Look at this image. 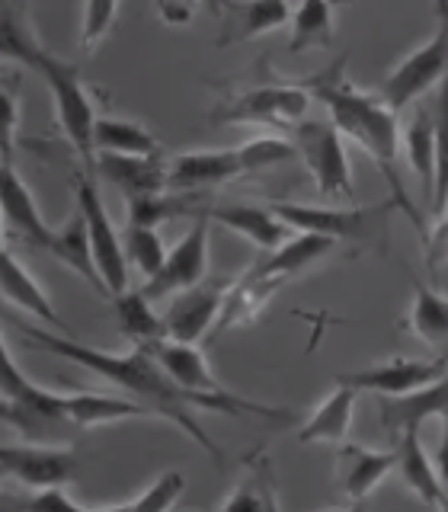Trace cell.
<instances>
[{
    "label": "cell",
    "mask_w": 448,
    "mask_h": 512,
    "mask_svg": "<svg viewBox=\"0 0 448 512\" xmlns=\"http://www.w3.org/2000/svg\"><path fill=\"white\" fill-rule=\"evenodd\" d=\"M13 324L23 333L26 346L42 349L55 359L87 368L90 375L103 378L106 384H112V388H119L125 397H135L144 407H151V413L160 416V420H170L173 426H180L205 455L215 458V464L224 461L221 448L208 439V432L196 420L199 410L189 404L183 388H176V384L160 372V365L151 356L148 346H132L128 352H112V349L80 343L71 333L45 330L39 324H23V320H13Z\"/></svg>",
    "instance_id": "cell-1"
},
{
    "label": "cell",
    "mask_w": 448,
    "mask_h": 512,
    "mask_svg": "<svg viewBox=\"0 0 448 512\" xmlns=\"http://www.w3.org/2000/svg\"><path fill=\"white\" fill-rule=\"evenodd\" d=\"M295 84L308 90L311 100H317L327 109V119L375 160V167L381 170L384 183L391 189L397 212H404L416 228H420V237H423L426 218L416 212L410 192H407L404 180H400V167H397L400 128H397V112L388 106V100L352 87L346 80V58H336L333 64H327V68L317 74L298 77Z\"/></svg>",
    "instance_id": "cell-2"
},
{
    "label": "cell",
    "mask_w": 448,
    "mask_h": 512,
    "mask_svg": "<svg viewBox=\"0 0 448 512\" xmlns=\"http://www.w3.org/2000/svg\"><path fill=\"white\" fill-rule=\"evenodd\" d=\"M292 231H311L333 237L336 244L349 247H372L388 253L391 237V215L397 212L394 199L388 196L378 205H298V202H276L272 205Z\"/></svg>",
    "instance_id": "cell-3"
},
{
    "label": "cell",
    "mask_w": 448,
    "mask_h": 512,
    "mask_svg": "<svg viewBox=\"0 0 448 512\" xmlns=\"http://www.w3.org/2000/svg\"><path fill=\"white\" fill-rule=\"evenodd\" d=\"M311 93L288 77H263L250 87L221 90L208 122L212 125H263V128H292L308 116Z\"/></svg>",
    "instance_id": "cell-4"
},
{
    "label": "cell",
    "mask_w": 448,
    "mask_h": 512,
    "mask_svg": "<svg viewBox=\"0 0 448 512\" xmlns=\"http://www.w3.org/2000/svg\"><path fill=\"white\" fill-rule=\"evenodd\" d=\"M36 74L45 80L48 93L55 103V119L61 125L64 138L74 148V154L84 164V173L96 176V144H93V128H96V112L93 100L80 80L77 64L55 58L52 52H45L36 64Z\"/></svg>",
    "instance_id": "cell-5"
},
{
    "label": "cell",
    "mask_w": 448,
    "mask_h": 512,
    "mask_svg": "<svg viewBox=\"0 0 448 512\" xmlns=\"http://www.w3.org/2000/svg\"><path fill=\"white\" fill-rule=\"evenodd\" d=\"M292 144L301 157V164L308 167L314 183L324 199H352V167L343 144V132L330 119H301L298 125L288 128Z\"/></svg>",
    "instance_id": "cell-6"
},
{
    "label": "cell",
    "mask_w": 448,
    "mask_h": 512,
    "mask_svg": "<svg viewBox=\"0 0 448 512\" xmlns=\"http://www.w3.org/2000/svg\"><path fill=\"white\" fill-rule=\"evenodd\" d=\"M445 77H448V0H436V32H432V39L388 71L381 84V96L397 112L416 103L420 96H426L432 87H439Z\"/></svg>",
    "instance_id": "cell-7"
},
{
    "label": "cell",
    "mask_w": 448,
    "mask_h": 512,
    "mask_svg": "<svg viewBox=\"0 0 448 512\" xmlns=\"http://www.w3.org/2000/svg\"><path fill=\"white\" fill-rule=\"evenodd\" d=\"M74 196H77V208L87 221V237H90V250H93V263L100 279L106 285V295H119L125 288H132L128 282V260H125V247H122V231L112 224L100 189H96V176L90 173H77L74 183Z\"/></svg>",
    "instance_id": "cell-8"
},
{
    "label": "cell",
    "mask_w": 448,
    "mask_h": 512,
    "mask_svg": "<svg viewBox=\"0 0 448 512\" xmlns=\"http://www.w3.org/2000/svg\"><path fill=\"white\" fill-rule=\"evenodd\" d=\"M378 413H381V426L384 432H404L410 426L420 429L426 420H439L442 423V442L436 452V464L439 474L448 484V372L442 378H436L426 388L404 394V397H381L378 400Z\"/></svg>",
    "instance_id": "cell-9"
},
{
    "label": "cell",
    "mask_w": 448,
    "mask_h": 512,
    "mask_svg": "<svg viewBox=\"0 0 448 512\" xmlns=\"http://www.w3.org/2000/svg\"><path fill=\"white\" fill-rule=\"evenodd\" d=\"M208 231H212V221L205 215L192 218V228L167 250L164 266L157 269V276L141 285V292L151 301H164L183 292V288L208 279Z\"/></svg>",
    "instance_id": "cell-10"
},
{
    "label": "cell",
    "mask_w": 448,
    "mask_h": 512,
    "mask_svg": "<svg viewBox=\"0 0 448 512\" xmlns=\"http://www.w3.org/2000/svg\"><path fill=\"white\" fill-rule=\"evenodd\" d=\"M0 468L16 484L39 490L52 484H71L77 477V455L64 445H45L42 439H26V442L0 445Z\"/></svg>",
    "instance_id": "cell-11"
},
{
    "label": "cell",
    "mask_w": 448,
    "mask_h": 512,
    "mask_svg": "<svg viewBox=\"0 0 448 512\" xmlns=\"http://www.w3.org/2000/svg\"><path fill=\"white\" fill-rule=\"evenodd\" d=\"M228 285V279H202L199 285H189L183 292L170 295V304L160 311L170 340L202 343L205 333L218 327V314L224 295H228Z\"/></svg>",
    "instance_id": "cell-12"
},
{
    "label": "cell",
    "mask_w": 448,
    "mask_h": 512,
    "mask_svg": "<svg viewBox=\"0 0 448 512\" xmlns=\"http://www.w3.org/2000/svg\"><path fill=\"white\" fill-rule=\"evenodd\" d=\"M448 372V359H384L372 368H359V372L336 375L340 384H349L359 394H378V397H404L432 384Z\"/></svg>",
    "instance_id": "cell-13"
},
{
    "label": "cell",
    "mask_w": 448,
    "mask_h": 512,
    "mask_svg": "<svg viewBox=\"0 0 448 512\" xmlns=\"http://www.w3.org/2000/svg\"><path fill=\"white\" fill-rule=\"evenodd\" d=\"M218 16V48L244 45L292 23L288 0H212Z\"/></svg>",
    "instance_id": "cell-14"
},
{
    "label": "cell",
    "mask_w": 448,
    "mask_h": 512,
    "mask_svg": "<svg viewBox=\"0 0 448 512\" xmlns=\"http://www.w3.org/2000/svg\"><path fill=\"white\" fill-rule=\"evenodd\" d=\"M0 218H4L7 234H13V240H20L29 250L45 253L55 237V228L42 218L36 196L13 164H0Z\"/></svg>",
    "instance_id": "cell-15"
},
{
    "label": "cell",
    "mask_w": 448,
    "mask_h": 512,
    "mask_svg": "<svg viewBox=\"0 0 448 512\" xmlns=\"http://www.w3.org/2000/svg\"><path fill=\"white\" fill-rule=\"evenodd\" d=\"M397 471V445L394 448H368L359 442H340L336 448V487L349 503H365L381 480Z\"/></svg>",
    "instance_id": "cell-16"
},
{
    "label": "cell",
    "mask_w": 448,
    "mask_h": 512,
    "mask_svg": "<svg viewBox=\"0 0 448 512\" xmlns=\"http://www.w3.org/2000/svg\"><path fill=\"white\" fill-rule=\"evenodd\" d=\"M205 215L212 224H221L228 228L231 234L250 240L253 247L266 250H276L282 240L292 234V228L272 212V205H250V202H218V205H192L189 218Z\"/></svg>",
    "instance_id": "cell-17"
},
{
    "label": "cell",
    "mask_w": 448,
    "mask_h": 512,
    "mask_svg": "<svg viewBox=\"0 0 448 512\" xmlns=\"http://www.w3.org/2000/svg\"><path fill=\"white\" fill-rule=\"evenodd\" d=\"M170 157L160 154H96V176L109 180L125 199L167 192Z\"/></svg>",
    "instance_id": "cell-18"
},
{
    "label": "cell",
    "mask_w": 448,
    "mask_h": 512,
    "mask_svg": "<svg viewBox=\"0 0 448 512\" xmlns=\"http://www.w3.org/2000/svg\"><path fill=\"white\" fill-rule=\"evenodd\" d=\"M247 176L244 164H240L237 148H221V151H180L170 157L167 170V189L173 192H199L208 186H224Z\"/></svg>",
    "instance_id": "cell-19"
},
{
    "label": "cell",
    "mask_w": 448,
    "mask_h": 512,
    "mask_svg": "<svg viewBox=\"0 0 448 512\" xmlns=\"http://www.w3.org/2000/svg\"><path fill=\"white\" fill-rule=\"evenodd\" d=\"M0 295H4L10 304H16L23 314L36 317L39 324L74 336V330L64 324V317L55 311V304H52V298H48L45 288L39 285V279L32 276L20 260H16V256L7 250V244L0 247Z\"/></svg>",
    "instance_id": "cell-20"
},
{
    "label": "cell",
    "mask_w": 448,
    "mask_h": 512,
    "mask_svg": "<svg viewBox=\"0 0 448 512\" xmlns=\"http://www.w3.org/2000/svg\"><path fill=\"white\" fill-rule=\"evenodd\" d=\"M397 471H400V480L410 487V493L420 496L426 506H432V509L448 506V493L442 487L445 480L439 474V464H436V458H429L416 426L397 432Z\"/></svg>",
    "instance_id": "cell-21"
},
{
    "label": "cell",
    "mask_w": 448,
    "mask_h": 512,
    "mask_svg": "<svg viewBox=\"0 0 448 512\" xmlns=\"http://www.w3.org/2000/svg\"><path fill=\"white\" fill-rule=\"evenodd\" d=\"M0 394L10 397L13 404H20L32 413L45 416V420H52L64 429H74L68 423V416H64V391H55V388H42V384L32 381L20 365H16L13 352L4 340V333H0Z\"/></svg>",
    "instance_id": "cell-22"
},
{
    "label": "cell",
    "mask_w": 448,
    "mask_h": 512,
    "mask_svg": "<svg viewBox=\"0 0 448 512\" xmlns=\"http://www.w3.org/2000/svg\"><path fill=\"white\" fill-rule=\"evenodd\" d=\"M64 416L74 429H93L122 420H144L154 416L151 407L125 394H103V391H64Z\"/></svg>",
    "instance_id": "cell-23"
},
{
    "label": "cell",
    "mask_w": 448,
    "mask_h": 512,
    "mask_svg": "<svg viewBox=\"0 0 448 512\" xmlns=\"http://www.w3.org/2000/svg\"><path fill=\"white\" fill-rule=\"evenodd\" d=\"M356 397H359L356 388L336 381V388L320 400L308 416H304V423L298 426V442L301 445H314V442L340 445V442H346L349 429H352V413H356Z\"/></svg>",
    "instance_id": "cell-24"
},
{
    "label": "cell",
    "mask_w": 448,
    "mask_h": 512,
    "mask_svg": "<svg viewBox=\"0 0 448 512\" xmlns=\"http://www.w3.org/2000/svg\"><path fill=\"white\" fill-rule=\"evenodd\" d=\"M340 247L333 237L324 234H311V231H298L288 234L276 250H266L260 263H253L250 269L260 272V276H279V279H292L308 272L314 263L327 260V256Z\"/></svg>",
    "instance_id": "cell-25"
},
{
    "label": "cell",
    "mask_w": 448,
    "mask_h": 512,
    "mask_svg": "<svg viewBox=\"0 0 448 512\" xmlns=\"http://www.w3.org/2000/svg\"><path fill=\"white\" fill-rule=\"evenodd\" d=\"M282 285H285V279H279V276H260V272L247 269L244 279L228 285V295H224L215 330L228 333L237 327H250L253 320L269 308V301L276 298Z\"/></svg>",
    "instance_id": "cell-26"
},
{
    "label": "cell",
    "mask_w": 448,
    "mask_h": 512,
    "mask_svg": "<svg viewBox=\"0 0 448 512\" xmlns=\"http://www.w3.org/2000/svg\"><path fill=\"white\" fill-rule=\"evenodd\" d=\"M112 320H116V330L132 346L167 340L164 314L154 311V301L141 288H125V292L112 295Z\"/></svg>",
    "instance_id": "cell-27"
},
{
    "label": "cell",
    "mask_w": 448,
    "mask_h": 512,
    "mask_svg": "<svg viewBox=\"0 0 448 512\" xmlns=\"http://www.w3.org/2000/svg\"><path fill=\"white\" fill-rule=\"evenodd\" d=\"M48 256H55L61 266H68L71 272H77L80 279H84L96 295H106V285L100 279V272H96V263H93V250H90V237H87V221L80 215V208H74V215L68 218L64 228H55V237L52 244L45 250Z\"/></svg>",
    "instance_id": "cell-28"
},
{
    "label": "cell",
    "mask_w": 448,
    "mask_h": 512,
    "mask_svg": "<svg viewBox=\"0 0 448 512\" xmlns=\"http://www.w3.org/2000/svg\"><path fill=\"white\" fill-rule=\"evenodd\" d=\"M413 282V301L407 308V317L400 320V327L413 333L416 340L439 349L448 340V295L436 292L432 285L410 279Z\"/></svg>",
    "instance_id": "cell-29"
},
{
    "label": "cell",
    "mask_w": 448,
    "mask_h": 512,
    "mask_svg": "<svg viewBox=\"0 0 448 512\" xmlns=\"http://www.w3.org/2000/svg\"><path fill=\"white\" fill-rule=\"evenodd\" d=\"M279 503V487H276V468L272 458L256 448L253 455L244 458V477L231 490L228 500H221V509H269L276 512Z\"/></svg>",
    "instance_id": "cell-30"
},
{
    "label": "cell",
    "mask_w": 448,
    "mask_h": 512,
    "mask_svg": "<svg viewBox=\"0 0 448 512\" xmlns=\"http://www.w3.org/2000/svg\"><path fill=\"white\" fill-rule=\"evenodd\" d=\"M400 141H404V154L413 173L420 176L423 199L426 205H432V186H436V119H432V106L413 109Z\"/></svg>",
    "instance_id": "cell-31"
},
{
    "label": "cell",
    "mask_w": 448,
    "mask_h": 512,
    "mask_svg": "<svg viewBox=\"0 0 448 512\" xmlns=\"http://www.w3.org/2000/svg\"><path fill=\"white\" fill-rule=\"evenodd\" d=\"M42 55L45 48L29 26L26 0H0V58L36 71Z\"/></svg>",
    "instance_id": "cell-32"
},
{
    "label": "cell",
    "mask_w": 448,
    "mask_h": 512,
    "mask_svg": "<svg viewBox=\"0 0 448 512\" xmlns=\"http://www.w3.org/2000/svg\"><path fill=\"white\" fill-rule=\"evenodd\" d=\"M93 144L96 154H160V141L154 138L151 128L141 122L122 119V116H96L93 128Z\"/></svg>",
    "instance_id": "cell-33"
},
{
    "label": "cell",
    "mask_w": 448,
    "mask_h": 512,
    "mask_svg": "<svg viewBox=\"0 0 448 512\" xmlns=\"http://www.w3.org/2000/svg\"><path fill=\"white\" fill-rule=\"evenodd\" d=\"M333 0H301L292 13V39L288 52L304 55L311 48H330L333 45Z\"/></svg>",
    "instance_id": "cell-34"
},
{
    "label": "cell",
    "mask_w": 448,
    "mask_h": 512,
    "mask_svg": "<svg viewBox=\"0 0 448 512\" xmlns=\"http://www.w3.org/2000/svg\"><path fill=\"white\" fill-rule=\"evenodd\" d=\"M122 247H125L128 269H135L144 282H148L151 276H157V269L167 260L164 237H160L157 228H148V224H125Z\"/></svg>",
    "instance_id": "cell-35"
},
{
    "label": "cell",
    "mask_w": 448,
    "mask_h": 512,
    "mask_svg": "<svg viewBox=\"0 0 448 512\" xmlns=\"http://www.w3.org/2000/svg\"><path fill=\"white\" fill-rule=\"evenodd\" d=\"M186 490V477L180 471H164L157 474L148 487H144L138 496L132 500H122V503H112L106 509H138V512H164L170 506H176V500L183 496Z\"/></svg>",
    "instance_id": "cell-36"
},
{
    "label": "cell",
    "mask_w": 448,
    "mask_h": 512,
    "mask_svg": "<svg viewBox=\"0 0 448 512\" xmlns=\"http://www.w3.org/2000/svg\"><path fill=\"white\" fill-rule=\"evenodd\" d=\"M237 154H240V164H244L247 176L263 173L269 167H279V164H285V160L298 157L295 144L288 138H279V135H256V138L240 144Z\"/></svg>",
    "instance_id": "cell-37"
},
{
    "label": "cell",
    "mask_w": 448,
    "mask_h": 512,
    "mask_svg": "<svg viewBox=\"0 0 448 512\" xmlns=\"http://www.w3.org/2000/svg\"><path fill=\"white\" fill-rule=\"evenodd\" d=\"M432 119H436V186H432V212L448 196V77L439 84L436 103H432Z\"/></svg>",
    "instance_id": "cell-38"
},
{
    "label": "cell",
    "mask_w": 448,
    "mask_h": 512,
    "mask_svg": "<svg viewBox=\"0 0 448 512\" xmlns=\"http://www.w3.org/2000/svg\"><path fill=\"white\" fill-rule=\"evenodd\" d=\"M119 20V0H84V16H80V48L93 52L112 26Z\"/></svg>",
    "instance_id": "cell-39"
},
{
    "label": "cell",
    "mask_w": 448,
    "mask_h": 512,
    "mask_svg": "<svg viewBox=\"0 0 448 512\" xmlns=\"http://www.w3.org/2000/svg\"><path fill=\"white\" fill-rule=\"evenodd\" d=\"M0 426L16 429L23 439H52V436H58V432L64 429V426H58L52 420H45V416H39V413H32V410H26L20 404H13V400L4 397V394H0Z\"/></svg>",
    "instance_id": "cell-40"
},
{
    "label": "cell",
    "mask_w": 448,
    "mask_h": 512,
    "mask_svg": "<svg viewBox=\"0 0 448 512\" xmlns=\"http://www.w3.org/2000/svg\"><path fill=\"white\" fill-rule=\"evenodd\" d=\"M16 128H20V87H16V80L13 84L0 80V164H13Z\"/></svg>",
    "instance_id": "cell-41"
},
{
    "label": "cell",
    "mask_w": 448,
    "mask_h": 512,
    "mask_svg": "<svg viewBox=\"0 0 448 512\" xmlns=\"http://www.w3.org/2000/svg\"><path fill=\"white\" fill-rule=\"evenodd\" d=\"M423 250H426V266L439 272L448 263V215L439 212L436 221L426 224L423 231Z\"/></svg>",
    "instance_id": "cell-42"
},
{
    "label": "cell",
    "mask_w": 448,
    "mask_h": 512,
    "mask_svg": "<svg viewBox=\"0 0 448 512\" xmlns=\"http://www.w3.org/2000/svg\"><path fill=\"white\" fill-rule=\"evenodd\" d=\"M29 509H61V512H84L87 506L74 500L68 493V484H52V487H39L36 493L26 500Z\"/></svg>",
    "instance_id": "cell-43"
},
{
    "label": "cell",
    "mask_w": 448,
    "mask_h": 512,
    "mask_svg": "<svg viewBox=\"0 0 448 512\" xmlns=\"http://www.w3.org/2000/svg\"><path fill=\"white\" fill-rule=\"evenodd\" d=\"M157 4V16L167 26H186L199 10V0H154Z\"/></svg>",
    "instance_id": "cell-44"
},
{
    "label": "cell",
    "mask_w": 448,
    "mask_h": 512,
    "mask_svg": "<svg viewBox=\"0 0 448 512\" xmlns=\"http://www.w3.org/2000/svg\"><path fill=\"white\" fill-rule=\"evenodd\" d=\"M7 244V228H4V218H0V247Z\"/></svg>",
    "instance_id": "cell-45"
},
{
    "label": "cell",
    "mask_w": 448,
    "mask_h": 512,
    "mask_svg": "<svg viewBox=\"0 0 448 512\" xmlns=\"http://www.w3.org/2000/svg\"><path fill=\"white\" fill-rule=\"evenodd\" d=\"M439 212H445V215H448V196L442 199V205H439V208H436V212H432V215H439Z\"/></svg>",
    "instance_id": "cell-46"
},
{
    "label": "cell",
    "mask_w": 448,
    "mask_h": 512,
    "mask_svg": "<svg viewBox=\"0 0 448 512\" xmlns=\"http://www.w3.org/2000/svg\"><path fill=\"white\" fill-rule=\"evenodd\" d=\"M4 74H10V71L4 68V64H0V77H4Z\"/></svg>",
    "instance_id": "cell-47"
},
{
    "label": "cell",
    "mask_w": 448,
    "mask_h": 512,
    "mask_svg": "<svg viewBox=\"0 0 448 512\" xmlns=\"http://www.w3.org/2000/svg\"><path fill=\"white\" fill-rule=\"evenodd\" d=\"M333 4H336V7H340V4H349V0H333Z\"/></svg>",
    "instance_id": "cell-48"
},
{
    "label": "cell",
    "mask_w": 448,
    "mask_h": 512,
    "mask_svg": "<svg viewBox=\"0 0 448 512\" xmlns=\"http://www.w3.org/2000/svg\"><path fill=\"white\" fill-rule=\"evenodd\" d=\"M0 480H7V471L4 468H0Z\"/></svg>",
    "instance_id": "cell-49"
}]
</instances>
